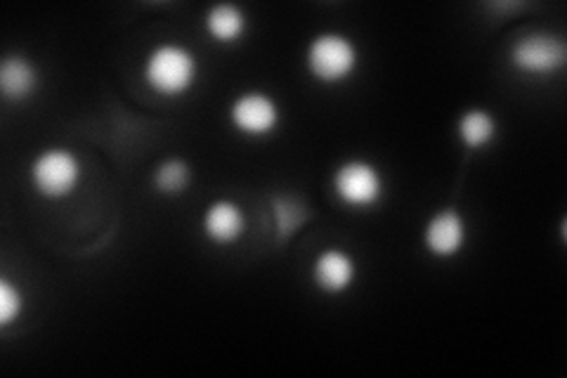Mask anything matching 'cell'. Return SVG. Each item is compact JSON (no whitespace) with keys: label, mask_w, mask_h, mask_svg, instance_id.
<instances>
[{"label":"cell","mask_w":567,"mask_h":378,"mask_svg":"<svg viewBox=\"0 0 567 378\" xmlns=\"http://www.w3.org/2000/svg\"><path fill=\"white\" fill-rule=\"evenodd\" d=\"M142 79L162 98H183L199 79V60L183 43H158L142 64Z\"/></svg>","instance_id":"1"},{"label":"cell","mask_w":567,"mask_h":378,"mask_svg":"<svg viewBox=\"0 0 567 378\" xmlns=\"http://www.w3.org/2000/svg\"><path fill=\"white\" fill-rule=\"evenodd\" d=\"M360 48L348 33L322 31L310 39L306 48L308 74L322 85H339L354 76L360 69Z\"/></svg>","instance_id":"2"},{"label":"cell","mask_w":567,"mask_h":378,"mask_svg":"<svg viewBox=\"0 0 567 378\" xmlns=\"http://www.w3.org/2000/svg\"><path fill=\"white\" fill-rule=\"evenodd\" d=\"M33 190L45 200H66L74 194L83 180L81 159L66 147H50L35 154L29 168Z\"/></svg>","instance_id":"3"},{"label":"cell","mask_w":567,"mask_h":378,"mask_svg":"<svg viewBox=\"0 0 567 378\" xmlns=\"http://www.w3.org/2000/svg\"><path fill=\"white\" fill-rule=\"evenodd\" d=\"M331 187L336 200L354 211L374 208L385 196L383 171L367 159H348L333 171Z\"/></svg>","instance_id":"4"},{"label":"cell","mask_w":567,"mask_h":378,"mask_svg":"<svg viewBox=\"0 0 567 378\" xmlns=\"http://www.w3.org/2000/svg\"><path fill=\"white\" fill-rule=\"evenodd\" d=\"M508 58L520 74L544 79L554 76L558 69H563L567 52L560 35H554L548 31H529L513 41Z\"/></svg>","instance_id":"5"},{"label":"cell","mask_w":567,"mask_h":378,"mask_svg":"<svg viewBox=\"0 0 567 378\" xmlns=\"http://www.w3.org/2000/svg\"><path fill=\"white\" fill-rule=\"evenodd\" d=\"M229 123L246 137H268L281 123L279 102L265 90H244L229 104Z\"/></svg>","instance_id":"6"},{"label":"cell","mask_w":567,"mask_h":378,"mask_svg":"<svg viewBox=\"0 0 567 378\" xmlns=\"http://www.w3.org/2000/svg\"><path fill=\"white\" fill-rule=\"evenodd\" d=\"M468 242V223L464 213L454 206L440 208L423 225V248L433 258L447 260L458 256Z\"/></svg>","instance_id":"7"},{"label":"cell","mask_w":567,"mask_h":378,"mask_svg":"<svg viewBox=\"0 0 567 378\" xmlns=\"http://www.w3.org/2000/svg\"><path fill=\"white\" fill-rule=\"evenodd\" d=\"M360 267L346 248L331 246L319 251L312 260V282L319 292L329 296H339L350 292L354 282H358Z\"/></svg>","instance_id":"8"},{"label":"cell","mask_w":567,"mask_h":378,"mask_svg":"<svg viewBox=\"0 0 567 378\" xmlns=\"http://www.w3.org/2000/svg\"><path fill=\"white\" fill-rule=\"evenodd\" d=\"M202 229L206 234V239L213 244H237L246 232V213L233 200H216L206 206L202 215Z\"/></svg>","instance_id":"9"},{"label":"cell","mask_w":567,"mask_h":378,"mask_svg":"<svg viewBox=\"0 0 567 378\" xmlns=\"http://www.w3.org/2000/svg\"><path fill=\"white\" fill-rule=\"evenodd\" d=\"M41 85V71L24 55H8L0 64V90L8 102L29 100Z\"/></svg>","instance_id":"10"},{"label":"cell","mask_w":567,"mask_h":378,"mask_svg":"<svg viewBox=\"0 0 567 378\" xmlns=\"http://www.w3.org/2000/svg\"><path fill=\"white\" fill-rule=\"evenodd\" d=\"M204 29L210 41L220 45H233L239 43L248 33V14L235 3H218L206 12Z\"/></svg>","instance_id":"11"},{"label":"cell","mask_w":567,"mask_h":378,"mask_svg":"<svg viewBox=\"0 0 567 378\" xmlns=\"http://www.w3.org/2000/svg\"><path fill=\"white\" fill-rule=\"evenodd\" d=\"M496 133H499V123H496V116L489 110H483V106L466 110L456 121V137L461 145L471 152H481L489 147L496 140Z\"/></svg>","instance_id":"12"},{"label":"cell","mask_w":567,"mask_h":378,"mask_svg":"<svg viewBox=\"0 0 567 378\" xmlns=\"http://www.w3.org/2000/svg\"><path fill=\"white\" fill-rule=\"evenodd\" d=\"M192 185V166L183 159H166L154 171V187L166 196L183 194Z\"/></svg>","instance_id":"13"},{"label":"cell","mask_w":567,"mask_h":378,"mask_svg":"<svg viewBox=\"0 0 567 378\" xmlns=\"http://www.w3.org/2000/svg\"><path fill=\"white\" fill-rule=\"evenodd\" d=\"M24 315V294L8 277L0 279V327L10 329Z\"/></svg>","instance_id":"14"}]
</instances>
